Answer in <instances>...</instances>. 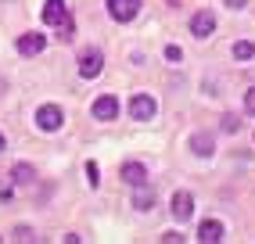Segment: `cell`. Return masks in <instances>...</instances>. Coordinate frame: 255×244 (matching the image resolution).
<instances>
[{"instance_id":"ffe728a7","label":"cell","mask_w":255,"mask_h":244,"mask_svg":"<svg viewBox=\"0 0 255 244\" xmlns=\"http://www.w3.org/2000/svg\"><path fill=\"white\" fill-rule=\"evenodd\" d=\"M245 108H248V115H255V86H248V94H245Z\"/></svg>"},{"instance_id":"e0dca14e","label":"cell","mask_w":255,"mask_h":244,"mask_svg":"<svg viewBox=\"0 0 255 244\" xmlns=\"http://www.w3.org/2000/svg\"><path fill=\"white\" fill-rule=\"evenodd\" d=\"M87 183H90V187L101 183V165H97V162H87Z\"/></svg>"},{"instance_id":"5b68a950","label":"cell","mask_w":255,"mask_h":244,"mask_svg":"<svg viewBox=\"0 0 255 244\" xmlns=\"http://www.w3.org/2000/svg\"><path fill=\"white\" fill-rule=\"evenodd\" d=\"M90 115H94L97 122H112V119H119V97H115V94H101V97L94 101Z\"/></svg>"},{"instance_id":"6da1fadb","label":"cell","mask_w":255,"mask_h":244,"mask_svg":"<svg viewBox=\"0 0 255 244\" xmlns=\"http://www.w3.org/2000/svg\"><path fill=\"white\" fill-rule=\"evenodd\" d=\"M155 115H158V101L151 94H133L129 97V119L133 122H151Z\"/></svg>"},{"instance_id":"9a60e30c","label":"cell","mask_w":255,"mask_h":244,"mask_svg":"<svg viewBox=\"0 0 255 244\" xmlns=\"http://www.w3.org/2000/svg\"><path fill=\"white\" fill-rule=\"evenodd\" d=\"M234 58H237V61H252V58H255V43H252V40H237V43H234Z\"/></svg>"},{"instance_id":"d4e9b609","label":"cell","mask_w":255,"mask_h":244,"mask_svg":"<svg viewBox=\"0 0 255 244\" xmlns=\"http://www.w3.org/2000/svg\"><path fill=\"white\" fill-rule=\"evenodd\" d=\"M4 147H7V140H4V133H0V151H4Z\"/></svg>"},{"instance_id":"d6986e66","label":"cell","mask_w":255,"mask_h":244,"mask_svg":"<svg viewBox=\"0 0 255 244\" xmlns=\"http://www.w3.org/2000/svg\"><path fill=\"white\" fill-rule=\"evenodd\" d=\"M241 129V122H237V115H223V133H237Z\"/></svg>"},{"instance_id":"30bf717a","label":"cell","mask_w":255,"mask_h":244,"mask_svg":"<svg viewBox=\"0 0 255 244\" xmlns=\"http://www.w3.org/2000/svg\"><path fill=\"white\" fill-rule=\"evenodd\" d=\"M223 223H219V219H205V223H201L198 226V241L201 244H219V241H223Z\"/></svg>"},{"instance_id":"ac0fdd59","label":"cell","mask_w":255,"mask_h":244,"mask_svg":"<svg viewBox=\"0 0 255 244\" xmlns=\"http://www.w3.org/2000/svg\"><path fill=\"white\" fill-rule=\"evenodd\" d=\"M165 61H169V65H176V61H183V50H180L176 43H169V47H165Z\"/></svg>"},{"instance_id":"ba28073f","label":"cell","mask_w":255,"mask_h":244,"mask_svg":"<svg viewBox=\"0 0 255 244\" xmlns=\"http://www.w3.org/2000/svg\"><path fill=\"white\" fill-rule=\"evenodd\" d=\"M191 32H194L198 40H209L212 32H216V14L212 11H198L194 18H191Z\"/></svg>"},{"instance_id":"603a6c76","label":"cell","mask_w":255,"mask_h":244,"mask_svg":"<svg viewBox=\"0 0 255 244\" xmlns=\"http://www.w3.org/2000/svg\"><path fill=\"white\" fill-rule=\"evenodd\" d=\"M223 4H227L230 11H241V7H248V0H223Z\"/></svg>"},{"instance_id":"44dd1931","label":"cell","mask_w":255,"mask_h":244,"mask_svg":"<svg viewBox=\"0 0 255 244\" xmlns=\"http://www.w3.org/2000/svg\"><path fill=\"white\" fill-rule=\"evenodd\" d=\"M14 241H32V230L29 226H14Z\"/></svg>"},{"instance_id":"7402d4cb","label":"cell","mask_w":255,"mask_h":244,"mask_svg":"<svg viewBox=\"0 0 255 244\" xmlns=\"http://www.w3.org/2000/svg\"><path fill=\"white\" fill-rule=\"evenodd\" d=\"M162 241H165V244H176V241H183V234H176V230H169V234H162Z\"/></svg>"},{"instance_id":"8992f818","label":"cell","mask_w":255,"mask_h":244,"mask_svg":"<svg viewBox=\"0 0 255 244\" xmlns=\"http://www.w3.org/2000/svg\"><path fill=\"white\" fill-rule=\"evenodd\" d=\"M47 50V36L43 32H22L18 36V54L22 58H36V54H43Z\"/></svg>"},{"instance_id":"9c48e42d","label":"cell","mask_w":255,"mask_h":244,"mask_svg":"<svg viewBox=\"0 0 255 244\" xmlns=\"http://www.w3.org/2000/svg\"><path fill=\"white\" fill-rule=\"evenodd\" d=\"M187 147H191V151L198 154V158H212V154H216V140H212V133H205V129H201V133H194Z\"/></svg>"},{"instance_id":"cb8c5ba5","label":"cell","mask_w":255,"mask_h":244,"mask_svg":"<svg viewBox=\"0 0 255 244\" xmlns=\"http://www.w3.org/2000/svg\"><path fill=\"white\" fill-rule=\"evenodd\" d=\"M11 198H14V190H11V187H4V190H0V201H11Z\"/></svg>"},{"instance_id":"2e32d148","label":"cell","mask_w":255,"mask_h":244,"mask_svg":"<svg viewBox=\"0 0 255 244\" xmlns=\"http://www.w3.org/2000/svg\"><path fill=\"white\" fill-rule=\"evenodd\" d=\"M72 32H76V22H72V14H69V18H65V22L58 25V40L69 43V40H72Z\"/></svg>"},{"instance_id":"5bb4252c","label":"cell","mask_w":255,"mask_h":244,"mask_svg":"<svg viewBox=\"0 0 255 244\" xmlns=\"http://www.w3.org/2000/svg\"><path fill=\"white\" fill-rule=\"evenodd\" d=\"M133 208H137V212H151V208H155V190H147V183L137 187V194H133Z\"/></svg>"},{"instance_id":"52a82bcc","label":"cell","mask_w":255,"mask_h":244,"mask_svg":"<svg viewBox=\"0 0 255 244\" xmlns=\"http://www.w3.org/2000/svg\"><path fill=\"white\" fill-rule=\"evenodd\" d=\"M169 212H173V219H176V223H187V219L194 216V198L187 194V190H176L173 201H169Z\"/></svg>"},{"instance_id":"7c38bea8","label":"cell","mask_w":255,"mask_h":244,"mask_svg":"<svg viewBox=\"0 0 255 244\" xmlns=\"http://www.w3.org/2000/svg\"><path fill=\"white\" fill-rule=\"evenodd\" d=\"M65 18H69V4L65 0H47L43 4V22L47 25H61Z\"/></svg>"},{"instance_id":"277c9868","label":"cell","mask_w":255,"mask_h":244,"mask_svg":"<svg viewBox=\"0 0 255 244\" xmlns=\"http://www.w3.org/2000/svg\"><path fill=\"white\" fill-rule=\"evenodd\" d=\"M101 72H105V54H101V50H83L79 54V76L83 79H97Z\"/></svg>"},{"instance_id":"4fadbf2b","label":"cell","mask_w":255,"mask_h":244,"mask_svg":"<svg viewBox=\"0 0 255 244\" xmlns=\"http://www.w3.org/2000/svg\"><path fill=\"white\" fill-rule=\"evenodd\" d=\"M11 180L18 183V187H29V183H36V165H29V162H18L11 169Z\"/></svg>"},{"instance_id":"7a4b0ae2","label":"cell","mask_w":255,"mask_h":244,"mask_svg":"<svg viewBox=\"0 0 255 244\" xmlns=\"http://www.w3.org/2000/svg\"><path fill=\"white\" fill-rule=\"evenodd\" d=\"M61 126H65V112L58 108V104H43V108H36V129L58 133Z\"/></svg>"},{"instance_id":"8fae6325","label":"cell","mask_w":255,"mask_h":244,"mask_svg":"<svg viewBox=\"0 0 255 244\" xmlns=\"http://www.w3.org/2000/svg\"><path fill=\"white\" fill-rule=\"evenodd\" d=\"M119 176H123V183H129V187H140V183H147V169H144V162H126L119 169Z\"/></svg>"},{"instance_id":"3957f363","label":"cell","mask_w":255,"mask_h":244,"mask_svg":"<svg viewBox=\"0 0 255 244\" xmlns=\"http://www.w3.org/2000/svg\"><path fill=\"white\" fill-rule=\"evenodd\" d=\"M108 14H112V22L126 25L140 14V0H108Z\"/></svg>"}]
</instances>
